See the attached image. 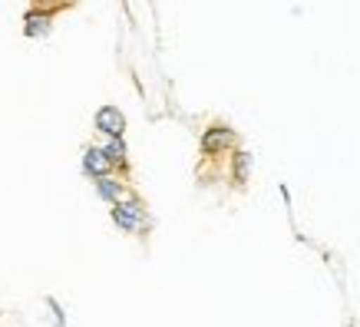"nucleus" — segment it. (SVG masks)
I'll use <instances>...</instances> for the list:
<instances>
[{"label": "nucleus", "instance_id": "obj_1", "mask_svg": "<svg viewBox=\"0 0 360 327\" xmlns=\"http://www.w3.org/2000/svg\"><path fill=\"white\" fill-rule=\"evenodd\" d=\"M112 218H116V225L126 231H139L149 225V215H146V208H142L139 198H122V202H116V208H112Z\"/></svg>", "mask_w": 360, "mask_h": 327}, {"label": "nucleus", "instance_id": "obj_2", "mask_svg": "<svg viewBox=\"0 0 360 327\" xmlns=\"http://www.w3.org/2000/svg\"><path fill=\"white\" fill-rule=\"evenodd\" d=\"M235 142L238 139H235V132H231L229 126H212V129H205V136H202V153L221 155V153H229Z\"/></svg>", "mask_w": 360, "mask_h": 327}, {"label": "nucleus", "instance_id": "obj_3", "mask_svg": "<svg viewBox=\"0 0 360 327\" xmlns=\"http://www.w3.org/2000/svg\"><path fill=\"white\" fill-rule=\"evenodd\" d=\"M96 129L103 136H122L126 132V116L116 106H103L96 109Z\"/></svg>", "mask_w": 360, "mask_h": 327}, {"label": "nucleus", "instance_id": "obj_4", "mask_svg": "<svg viewBox=\"0 0 360 327\" xmlns=\"http://www.w3.org/2000/svg\"><path fill=\"white\" fill-rule=\"evenodd\" d=\"M83 172L93 175V179H99V175H112V162H110V155L103 153L99 146H89L86 153H83Z\"/></svg>", "mask_w": 360, "mask_h": 327}, {"label": "nucleus", "instance_id": "obj_5", "mask_svg": "<svg viewBox=\"0 0 360 327\" xmlns=\"http://www.w3.org/2000/svg\"><path fill=\"white\" fill-rule=\"evenodd\" d=\"M93 182H96L99 195L106 198V202H112V205H116V202H122V198H129V188L122 186L116 175H99V179H93Z\"/></svg>", "mask_w": 360, "mask_h": 327}, {"label": "nucleus", "instance_id": "obj_6", "mask_svg": "<svg viewBox=\"0 0 360 327\" xmlns=\"http://www.w3.org/2000/svg\"><path fill=\"white\" fill-rule=\"evenodd\" d=\"M103 153L110 155L112 169H126V142H122V136H110V142L103 146Z\"/></svg>", "mask_w": 360, "mask_h": 327}, {"label": "nucleus", "instance_id": "obj_7", "mask_svg": "<svg viewBox=\"0 0 360 327\" xmlns=\"http://www.w3.org/2000/svg\"><path fill=\"white\" fill-rule=\"evenodd\" d=\"M50 30V13H27V37H40Z\"/></svg>", "mask_w": 360, "mask_h": 327}, {"label": "nucleus", "instance_id": "obj_8", "mask_svg": "<svg viewBox=\"0 0 360 327\" xmlns=\"http://www.w3.org/2000/svg\"><path fill=\"white\" fill-rule=\"evenodd\" d=\"M251 172V153H235V182L245 186Z\"/></svg>", "mask_w": 360, "mask_h": 327}]
</instances>
